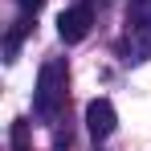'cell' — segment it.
Masks as SVG:
<instances>
[{
  "label": "cell",
  "instance_id": "obj_2",
  "mask_svg": "<svg viewBox=\"0 0 151 151\" xmlns=\"http://www.w3.org/2000/svg\"><path fill=\"white\" fill-rule=\"evenodd\" d=\"M90 25H94V12H90V4H78V8H65V12L57 17V33H61V41H65V45H74V41H82V37L90 33Z\"/></svg>",
  "mask_w": 151,
  "mask_h": 151
},
{
  "label": "cell",
  "instance_id": "obj_4",
  "mask_svg": "<svg viewBox=\"0 0 151 151\" xmlns=\"http://www.w3.org/2000/svg\"><path fill=\"white\" fill-rule=\"evenodd\" d=\"M127 25H131V33L151 37V0H131L127 4Z\"/></svg>",
  "mask_w": 151,
  "mask_h": 151
},
{
  "label": "cell",
  "instance_id": "obj_5",
  "mask_svg": "<svg viewBox=\"0 0 151 151\" xmlns=\"http://www.w3.org/2000/svg\"><path fill=\"white\" fill-rule=\"evenodd\" d=\"M29 29H33V21H17V29H12V33H8V41H4V53H8V61H12V57H17V49H21V37H25Z\"/></svg>",
  "mask_w": 151,
  "mask_h": 151
},
{
  "label": "cell",
  "instance_id": "obj_1",
  "mask_svg": "<svg viewBox=\"0 0 151 151\" xmlns=\"http://www.w3.org/2000/svg\"><path fill=\"white\" fill-rule=\"evenodd\" d=\"M65 86H70V70L61 57H49L37 74V90H33V110L37 119L57 123L61 119V106H65Z\"/></svg>",
  "mask_w": 151,
  "mask_h": 151
},
{
  "label": "cell",
  "instance_id": "obj_7",
  "mask_svg": "<svg viewBox=\"0 0 151 151\" xmlns=\"http://www.w3.org/2000/svg\"><path fill=\"white\" fill-rule=\"evenodd\" d=\"M17 4H21L25 12H37V8H41V0H17Z\"/></svg>",
  "mask_w": 151,
  "mask_h": 151
},
{
  "label": "cell",
  "instance_id": "obj_6",
  "mask_svg": "<svg viewBox=\"0 0 151 151\" xmlns=\"http://www.w3.org/2000/svg\"><path fill=\"white\" fill-rule=\"evenodd\" d=\"M12 151H29V123H12Z\"/></svg>",
  "mask_w": 151,
  "mask_h": 151
},
{
  "label": "cell",
  "instance_id": "obj_3",
  "mask_svg": "<svg viewBox=\"0 0 151 151\" xmlns=\"http://www.w3.org/2000/svg\"><path fill=\"white\" fill-rule=\"evenodd\" d=\"M86 127H90V135L94 139H106L110 131H114V106L106 98H94L86 106Z\"/></svg>",
  "mask_w": 151,
  "mask_h": 151
}]
</instances>
